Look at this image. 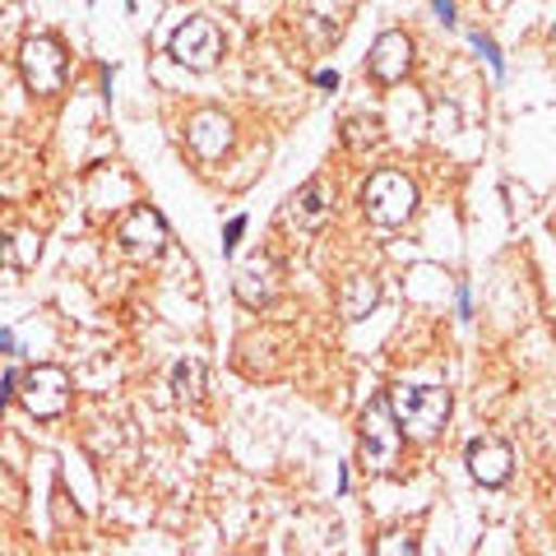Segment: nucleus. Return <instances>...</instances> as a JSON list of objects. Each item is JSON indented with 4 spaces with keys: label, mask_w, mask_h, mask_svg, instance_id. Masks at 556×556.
I'll return each instance as SVG.
<instances>
[{
    "label": "nucleus",
    "mask_w": 556,
    "mask_h": 556,
    "mask_svg": "<svg viewBox=\"0 0 556 556\" xmlns=\"http://www.w3.org/2000/svg\"><path fill=\"white\" fill-rule=\"evenodd\" d=\"M357 450H362V468L367 473H394L399 459H404V427L390 408V394H376L367 408H362L357 422Z\"/></svg>",
    "instance_id": "nucleus-1"
},
{
    "label": "nucleus",
    "mask_w": 556,
    "mask_h": 556,
    "mask_svg": "<svg viewBox=\"0 0 556 556\" xmlns=\"http://www.w3.org/2000/svg\"><path fill=\"white\" fill-rule=\"evenodd\" d=\"M362 208L376 228H404V223L417 214V186L413 177L394 167H380L371 172V181L362 186Z\"/></svg>",
    "instance_id": "nucleus-2"
},
{
    "label": "nucleus",
    "mask_w": 556,
    "mask_h": 556,
    "mask_svg": "<svg viewBox=\"0 0 556 556\" xmlns=\"http://www.w3.org/2000/svg\"><path fill=\"white\" fill-rule=\"evenodd\" d=\"M390 408L404 427V437L413 441H437L445 417H450V390L441 386H413V390H394L390 394Z\"/></svg>",
    "instance_id": "nucleus-3"
},
{
    "label": "nucleus",
    "mask_w": 556,
    "mask_h": 556,
    "mask_svg": "<svg viewBox=\"0 0 556 556\" xmlns=\"http://www.w3.org/2000/svg\"><path fill=\"white\" fill-rule=\"evenodd\" d=\"M14 399H20L33 417H61L70 408V371L51 367V362H38V367L20 371V380H14Z\"/></svg>",
    "instance_id": "nucleus-4"
},
{
    "label": "nucleus",
    "mask_w": 556,
    "mask_h": 556,
    "mask_svg": "<svg viewBox=\"0 0 556 556\" xmlns=\"http://www.w3.org/2000/svg\"><path fill=\"white\" fill-rule=\"evenodd\" d=\"M20 75H24V89L38 93V98H56L65 89V47L56 38H28L20 47Z\"/></svg>",
    "instance_id": "nucleus-5"
},
{
    "label": "nucleus",
    "mask_w": 556,
    "mask_h": 556,
    "mask_svg": "<svg viewBox=\"0 0 556 556\" xmlns=\"http://www.w3.org/2000/svg\"><path fill=\"white\" fill-rule=\"evenodd\" d=\"M116 247H121L126 260H135V265H153V260L163 255V247H167L163 214H153V208H130V214L121 218V228H116Z\"/></svg>",
    "instance_id": "nucleus-6"
},
{
    "label": "nucleus",
    "mask_w": 556,
    "mask_h": 556,
    "mask_svg": "<svg viewBox=\"0 0 556 556\" xmlns=\"http://www.w3.org/2000/svg\"><path fill=\"white\" fill-rule=\"evenodd\" d=\"M172 56H177L186 70H214L223 56V33L208 14H195L186 20L177 33H172Z\"/></svg>",
    "instance_id": "nucleus-7"
},
{
    "label": "nucleus",
    "mask_w": 556,
    "mask_h": 556,
    "mask_svg": "<svg viewBox=\"0 0 556 556\" xmlns=\"http://www.w3.org/2000/svg\"><path fill=\"white\" fill-rule=\"evenodd\" d=\"M329 214H334V186L325 177H311L298 195L283 204V223L292 232H320L329 223Z\"/></svg>",
    "instance_id": "nucleus-8"
},
{
    "label": "nucleus",
    "mask_w": 556,
    "mask_h": 556,
    "mask_svg": "<svg viewBox=\"0 0 556 556\" xmlns=\"http://www.w3.org/2000/svg\"><path fill=\"white\" fill-rule=\"evenodd\" d=\"M367 70H371L376 84H386V89H394L399 79H408V70H413V42H408V33H399V28L380 33V38L371 42Z\"/></svg>",
    "instance_id": "nucleus-9"
},
{
    "label": "nucleus",
    "mask_w": 556,
    "mask_h": 556,
    "mask_svg": "<svg viewBox=\"0 0 556 556\" xmlns=\"http://www.w3.org/2000/svg\"><path fill=\"white\" fill-rule=\"evenodd\" d=\"M232 292H237V302L251 306V311L274 306V298H278V265H274L269 255H260V260H251V265H241L237 278H232Z\"/></svg>",
    "instance_id": "nucleus-10"
},
{
    "label": "nucleus",
    "mask_w": 556,
    "mask_h": 556,
    "mask_svg": "<svg viewBox=\"0 0 556 556\" xmlns=\"http://www.w3.org/2000/svg\"><path fill=\"white\" fill-rule=\"evenodd\" d=\"M232 121L223 116V112H195L186 121V144L200 153L204 163H214V159H223V153L232 149Z\"/></svg>",
    "instance_id": "nucleus-11"
},
{
    "label": "nucleus",
    "mask_w": 556,
    "mask_h": 556,
    "mask_svg": "<svg viewBox=\"0 0 556 556\" xmlns=\"http://www.w3.org/2000/svg\"><path fill=\"white\" fill-rule=\"evenodd\" d=\"M464 464H468V473H473V482L501 486L510 478L515 455H510L506 441H473V445H468V455H464Z\"/></svg>",
    "instance_id": "nucleus-12"
},
{
    "label": "nucleus",
    "mask_w": 556,
    "mask_h": 556,
    "mask_svg": "<svg viewBox=\"0 0 556 556\" xmlns=\"http://www.w3.org/2000/svg\"><path fill=\"white\" fill-rule=\"evenodd\" d=\"M376 298H380L376 278H367V274H353V278H348V283L339 288V311H343L348 320H362V316H371Z\"/></svg>",
    "instance_id": "nucleus-13"
},
{
    "label": "nucleus",
    "mask_w": 556,
    "mask_h": 556,
    "mask_svg": "<svg viewBox=\"0 0 556 556\" xmlns=\"http://www.w3.org/2000/svg\"><path fill=\"white\" fill-rule=\"evenodd\" d=\"M38 255H42L38 232H14V237L0 241V265L5 269H33L38 265Z\"/></svg>",
    "instance_id": "nucleus-14"
},
{
    "label": "nucleus",
    "mask_w": 556,
    "mask_h": 556,
    "mask_svg": "<svg viewBox=\"0 0 556 556\" xmlns=\"http://www.w3.org/2000/svg\"><path fill=\"white\" fill-rule=\"evenodd\" d=\"M172 390H177L181 404H186V399H190V404H200V394H204V367H200L195 357L177 362V371H172Z\"/></svg>",
    "instance_id": "nucleus-15"
},
{
    "label": "nucleus",
    "mask_w": 556,
    "mask_h": 556,
    "mask_svg": "<svg viewBox=\"0 0 556 556\" xmlns=\"http://www.w3.org/2000/svg\"><path fill=\"white\" fill-rule=\"evenodd\" d=\"M376 139H380V121L376 116H353L343 126V144L348 149H367V144H376Z\"/></svg>",
    "instance_id": "nucleus-16"
},
{
    "label": "nucleus",
    "mask_w": 556,
    "mask_h": 556,
    "mask_svg": "<svg viewBox=\"0 0 556 556\" xmlns=\"http://www.w3.org/2000/svg\"><path fill=\"white\" fill-rule=\"evenodd\" d=\"M376 552H380V556H413V552H417V543H413L408 533H386V538L376 543Z\"/></svg>",
    "instance_id": "nucleus-17"
},
{
    "label": "nucleus",
    "mask_w": 556,
    "mask_h": 556,
    "mask_svg": "<svg viewBox=\"0 0 556 556\" xmlns=\"http://www.w3.org/2000/svg\"><path fill=\"white\" fill-rule=\"evenodd\" d=\"M241 232H247V218H241V214H237V218L228 223V232H223V255H232V251H237V241H241Z\"/></svg>",
    "instance_id": "nucleus-18"
},
{
    "label": "nucleus",
    "mask_w": 556,
    "mask_h": 556,
    "mask_svg": "<svg viewBox=\"0 0 556 556\" xmlns=\"http://www.w3.org/2000/svg\"><path fill=\"white\" fill-rule=\"evenodd\" d=\"M473 42H478V51H482V56L492 61V70H496V75H501V51H496V42H492V38H482V33H478Z\"/></svg>",
    "instance_id": "nucleus-19"
},
{
    "label": "nucleus",
    "mask_w": 556,
    "mask_h": 556,
    "mask_svg": "<svg viewBox=\"0 0 556 556\" xmlns=\"http://www.w3.org/2000/svg\"><path fill=\"white\" fill-rule=\"evenodd\" d=\"M437 14L445 24H455V0H437Z\"/></svg>",
    "instance_id": "nucleus-20"
},
{
    "label": "nucleus",
    "mask_w": 556,
    "mask_h": 556,
    "mask_svg": "<svg viewBox=\"0 0 556 556\" xmlns=\"http://www.w3.org/2000/svg\"><path fill=\"white\" fill-rule=\"evenodd\" d=\"M316 84H320V89H339V75H334V70H320Z\"/></svg>",
    "instance_id": "nucleus-21"
},
{
    "label": "nucleus",
    "mask_w": 556,
    "mask_h": 556,
    "mask_svg": "<svg viewBox=\"0 0 556 556\" xmlns=\"http://www.w3.org/2000/svg\"><path fill=\"white\" fill-rule=\"evenodd\" d=\"M0 353H14V339L5 334V329H0Z\"/></svg>",
    "instance_id": "nucleus-22"
},
{
    "label": "nucleus",
    "mask_w": 556,
    "mask_h": 556,
    "mask_svg": "<svg viewBox=\"0 0 556 556\" xmlns=\"http://www.w3.org/2000/svg\"><path fill=\"white\" fill-rule=\"evenodd\" d=\"M552 47H556V24H552Z\"/></svg>",
    "instance_id": "nucleus-23"
}]
</instances>
